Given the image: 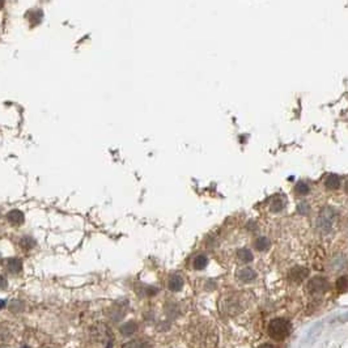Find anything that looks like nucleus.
<instances>
[{
  "instance_id": "obj_1",
  "label": "nucleus",
  "mask_w": 348,
  "mask_h": 348,
  "mask_svg": "<svg viewBox=\"0 0 348 348\" xmlns=\"http://www.w3.org/2000/svg\"><path fill=\"white\" fill-rule=\"evenodd\" d=\"M291 334V323L284 318L272 320L268 325V335L275 340H283Z\"/></svg>"
},
{
  "instance_id": "obj_2",
  "label": "nucleus",
  "mask_w": 348,
  "mask_h": 348,
  "mask_svg": "<svg viewBox=\"0 0 348 348\" xmlns=\"http://www.w3.org/2000/svg\"><path fill=\"white\" fill-rule=\"evenodd\" d=\"M329 289V282L325 277H313L308 283V291L311 295H322Z\"/></svg>"
},
{
  "instance_id": "obj_3",
  "label": "nucleus",
  "mask_w": 348,
  "mask_h": 348,
  "mask_svg": "<svg viewBox=\"0 0 348 348\" xmlns=\"http://www.w3.org/2000/svg\"><path fill=\"white\" fill-rule=\"evenodd\" d=\"M308 273H309L308 268L297 266V267H293L292 270L289 271L288 276H289V279L292 280V282H295V283H301L302 280L308 276Z\"/></svg>"
},
{
  "instance_id": "obj_4",
  "label": "nucleus",
  "mask_w": 348,
  "mask_h": 348,
  "mask_svg": "<svg viewBox=\"0 0 348 348\" xmlns=\"http://www.w3.org/2000/svg\"><path fill=\"white\" fill-rule=\"evenodd\" d=\"M334 221V214H331L330 211H323V214L321 215V218L318 219V227L321 229H323L325 232L330 230L331 225H333Z\"/></svg>"
},
{
  "instance_id": "obj_5",
  "label": "nucleus",
  "mask_w": 348,
  "mask_h": 348,
  "mask_svg": "<svg viewBox=\"0 0 348 348\" xmlns=\"http://www.w3.org/2000/svg\"><path fill=\"white\" fill-rule=\"evenodd\" d=\"M168 287L170 291H173V292H178V291L182 289V287H184V279H182V276H181L180 273H174V275H171V276L169 277Z\"/></svg>"
},
{
  "instance_id": "obj_6",
  "label": "nucleus",
  "mask_w": 348,
  "mask_h": 348,
  "mask_svg": "<svg viewBox=\"0 0 348 348\" xmlns=\"http://www.w3.org/2000/svg\"><path fill=\"white\" fill-rule=\"evenodd\" d=\"M7 219H8V221H10L12 225H21L25 220L24 214H22L21 211H19V210H12L10 214L7 215Z\"/></svg>"
},
{
  "instance_id": "obj_7",
  "label": "nucleus",
  "mask_w": 348,
  "mask_h": 348,
  "mask_svg": "<svg viewBox=\"0 0 348 348\" xmlns=\"http://www.w3.org/2000/svg\"><path fill=\"white\" fill-rule=\"evenodd\" d=\"M237 276H238L239 280L242 282H253L257 276V273L254 272V270L250 267H243L237 272Z\"/></svg>"
},
{
  "instance_id": "obj_8",
  "label": "nucleus",
  "mask_w": 348,
  "mask_h": 348,
  "mask_svg": "<svg viewBox=\"0 0 348 348\" xmlns=\"http://www.w3.org/2000/svg\"><path fill=\"white\" fill-rule=\"evenodd\" d=\"M7 270L11 273H19L22 270V262L17 258H11L7 261Z\"/></svg>"
},
{
  "instance_id": "obj_9",
  "label": "nucleus",
  "mask_w": 348,
  "mask_h": 348,
  "mask_svg": "<svg viewBox=\"0 0 348 348\" xmlns=\"http://www.w3.org/2000/svg\"><path fill=\"white\" fill-rule=\"evenodd\" d=\"M207 264H208V259H207L205 255H196L195 258H194L193 266L195 270H203V268H205Z\"/></svg>"
},
{
  "instance_id": "obj_10",
  "label": "nucleus",
  "mask_w": 348,
  "mask_h": 348,
  "mask_svg": "<svg viewBox=\"0 0 348 348\" xmlns=\"http://www.w3.org/2000/svg\"><path fill=\"white\" fill-rule=\"evenodd\" d=\"M28 15H29V22H30L31 26H36V25H38L41 21H42V11L33 10V11H30Z\"/></svg>"
},
{
  "instance_id": "obj_11",
  "label": "nucleus",
  "mask_w": 348,
  "mask_h": 348,
  "mask_svg": "<svg viewBox=\"0 0 348 348\" xmlns=\"http://www.w3.org/2000/svg\"><path fill=\"white\" fill-rule=\"evenodd\" d=\"M136 323L134 322V321H128V322H126L123 325V326L121 327V333L123 334V335H132V334L136 331Z\"/></svg>"
},
{
  "instance_id": "obj_12",
  "label": "nucleus",
  "mask_w": 348,
  "mask_h": 348,
  "mask_svg": "<svg viewBox=\"0 0 348 348\" xmlns=\"http://www.w3.org/2000/svg\"><path fill=\"white\" fill-rule=\"evenodd\" d=\"M122 348H152L151 344L146 340H131V342L126 343Z\"/></svg>"
},
{
  "instance_id": "obj_13",
  "label": "nucleus",
  "mask_w": 348,
  "mask_h": 348,
  "mask_svg": "<svg viewBox=\"0 0 348 348\" xmlns=\"http://www.w3.org/2000/svg\"><path fill=\"white\" fill-rule=\"evenodd\" d=\"M254 246L257 250H259V252H264V250H267V249L270 248V241H268L266 237H259V238H257V241H255Z\"/></svg>"
},
{
  "instance_id": "obj_14",
  "label": "nucleus",
  "mask_w": 348,
  "mask_h": 348,
  "mask_svg": "<svg viewBox=\"0 0 348 348\" xmlns=\"http://www.w3.org/2000/svg\"><path fill=\"white\" fill-rule=\"evenodd\" d=\"M336 289L338 292H347L348 291V276H340L338 280H336Z\"/></svg>"
},
{
  "instance_id": "obj_15",
  "label": "nucleus",
  "mask_w": 348,
  "mask_h": 348,
  "mask_svg": "<svg viewBox=\"0 0 348 348\" xmlns=\"http://www.w3.org/2000/svg\"><path fill=\"white\" fill-rule=\"evenodd\" d=\"M34 245L36 241L33 238H30V237H22L21 241H20V246L24 250H30V249L34 248Z\"/></svg>"
},
{
  "instance_id": "obj_16",
  "label": "nucleus",
  "mask_w": 348,
  "mask_h": 348,
  "mask_svg": "<svg viewBox=\"0 0 348 348\" xmlns=\"http://www.w3.org/2000/svg\"><path fill=\"white\" fill-rule=\"evenodd\" d=\"M238 258L243 262V263H249L253 261L252 252H249L248 249H241L238 250Z\"/></svg>"
},
{
  "instance_id": "obj_17",
  "label": "nucleus",
  "mask_w": 348,
  "mask_h": 348,
  "mask_svg": "<svg viewBox=\"0 0 348 348\" xmlns=\"http://www.w3.org/2000/svg\"><path fill=\"white\" fill-rule=\"evenodd\" d=\"M326 186L331 190L338 189L339 187V178L335 177V176H331V177H329L326 181Z\"/></svg>"
},
{
  "instance_id": "obj_18",
  "label": "nucleus",
  "mask_w": 348,
  "mask_h": 348,
  "mask_svg": "<svg viewBox=\"0 0 348 348\" xmlns=\"http://www.w3.org/2000/svg\"><path fill=\"white\" fill-rule=\"evenodd\" d=\"M296 193H297L298 195H305V194H308L309 193L308 185L305 184V182H298L297 186H296Z\"/></svg>"
},
{
  "instance_id": "obj_19",
  "label": "nucleus",
  "mask_w": 348,
  "mask_h": 348,
  "mask_svg": "<svg viewBox=\"0 0 348 348\" xmlns=\"http://www.w3.org/2000/svg\"><path fill=\"white\" fill-rule=\"evenodd\" d=\"M284 207V203L282 202V200H276V202L272 203V207H271V210H272L273 212H279L282 211Z\"/></svg>"
},
{
  "instance_id": "obj_20",
  "label": "nucleus",
  "mask_w": 348,
  "mask_h": 348,
  "mask_svg": "<svg viewBox=\"0 0 348 348\" xmlns=\"http://www.w3.org/2000/svg\"><path fill=\"white\" fill-rule=\"evenodd\" d=\"M22 302H20V301H13V302H11V305H10V309L12 311H20V310H22Z\"/></svg>"
},
{
  "instance_id": "obj_21",
  "label": "nucleus",
  "mask_w": 348,
  "mask_h": 348,
  "mask_svg": "<svg viewBox=\"0 0 348 348\" xmlns=\"http://www.w3.org/2000/svg\"><path fill=\"white\" fill-rule=\"evenodd\" d=\"M6 287H7L6 276H3V275H0V289H6Z\"/></svg>"
},
{
  "instance_id": "obj_22",
  "label": "nucleus",
  "mask_w": 348,
  "mask_h": 348,
  "mask_svg": "<svg viewBox=\"0 0 348 348\" xmlns=\"http://www.w3.org/2000/svg\"><path fill=\"white\" fill-rule=\"evenodd\" d=\"M258 348H276V347H275V345H272V344H267V343H266V344L259 345Z\"/></svg>"
},
{
  "instance_id": "obj_23",
  "label": "nucleus",
  "mask_w": 348,
  "mask_h": 348,
  "mask_svg": "<svg viewBox=\"0 0 348 348\" xmlns=\"http://www.w3.org/2000/svg\"><path fill=\"white\" fill-rule=\"evenodd\" d=\"M4 3H6L4 0H0V10H2V8H3V7H4Z\"/></svg>"
},
{
  "instance_id": "obj_24",
  "label": "nucleus",
  "mask_w": 348,
  "mask_h": 348,
  "mask_svg": "<svg viewBox=\"0 0 348 348\" xmlns=\"http://www.w3.org/2000/svg\"><path fill=\"white\" fill-rule=\"evenodd\" d=\"M0 261H2V255H0Z\"/></svg>"
},
{
  "instance_id": "obj_25",
  "label": "nucleus",
  "mask_w": 348,
  "mask_h": 348,
  "mask_svg": "<svg viewBox=\"0 0 348 348\" xmlns=\"http://www.w3.org/2000/svg\"><path fill=\"white\" fill-rule=\"evenodd\" d=\"M0 348H6V347H0Z\"/></svg>"
},
{
  "instance_id": "obj_26",
  "label": "nucleus",
  "mask_w": 348,
  "mask_h": 348,
  "mask_svg": "<svg viewBox=\"0 0 348 348\" xmlns=\"http://www.w3.org/2000/svg\"><path fill=\"white\" fill-rule=\"evenodd\" d=\"M24 348H28V347H24Z\"/></svg>"
}]
</instances>
